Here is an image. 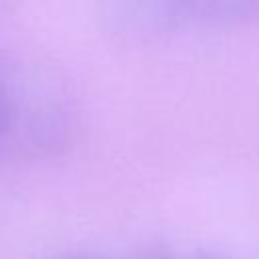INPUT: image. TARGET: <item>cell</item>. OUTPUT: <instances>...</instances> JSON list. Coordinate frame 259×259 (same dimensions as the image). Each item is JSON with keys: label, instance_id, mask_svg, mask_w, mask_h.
Masks as SVG:
<instances>
[{"label": "cell", "instance_id": "1", "mask_svg": "<svg viewBox=\"0 0 259 259\" xmlns=\"http://www.w3.org/2000/svg\"><path fill=\"white\" fill-rule=\"evenodd\" d=\"M77 134V107L59 77L0 57V162L59 156Z\"/></svg>", "mask_w": 259, "mask_h": 259}, {"label": "cell", "instance_id": "2", "mask_svg": "<svg viewBox=\"0 0 259 259\" xmlns=\"http://www.w3.org/2000/svg\"><path fill=\"white\" fill-rule=\"evenodd\" d=\"M107 30L130 40H152L180 22L172 0H95Z\"/></svg>", "mask_w": 259, "mask_h": 259}, {"label": "cell", "instance_id": "3", "mask_svg": "<svg viewBox=\"0 0 259 259\" xmlns=\"http://www.w3.org/2000/svg\"><path fill=\"white\" fill-rule=\"evenodd\" d=\"M180 22L231 26L259 16V0H172Z\"/></svg>", "mask_w": 259, "mask_h": 259}, {"label": "cell", "instance_id": "4", "mask_svg": "<svg viewBox=\"0 0 259 259\" xmlns=\"http://www.w3.org/2000/svg\"><path fill=\"white\" fill-rule=\"evenodd\" d=\"M57 259H91V257H57ZM150 259H229V257L208 255V253H196V255H184V257H150Z\"/></svg>", "mask_w": 259, "mask_h": 259}]
</instances>
